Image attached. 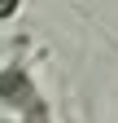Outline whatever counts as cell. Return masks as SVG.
<instances>
[{
	"label": "cell",
	"mask_w": 118,
	"mask_h": 123,
	"mask_svg": "<svg viewBox=\"0 0 118 123\" xmlns=\"http://www.w3.org/2000/svg\"><path fill=\"white\" fill-rule=\"evenodd\" d=\"M35 92H39L35 75H31V66H26L22 57H13L9 66H0V105H5V110H22Z\"/></svg>",
	"instance_id": "obj_1"
},
{
	"label": "cell",
	"mask_w": 118,
	"mask_h": 123,
	"mask_svg": "<svg viewBox=\"0 0 118 123\" xmlns=\"http://www.w3.org/2000/svg\"><path fill=\"white\" fill-rule=\"evenodd\" d=\"M18 119H22V123H53V110H48V101L35 92V97H31V101L18 110Z\"/></svg>",
	"instance_id": "obj_2"
},
{
	"label": "cell",
	"mask_w": 118,
	"mask_h": 123,
	"mask_svg": "<svg viewBox=\"0 0 118 123\" xmlns=\"http://www.w3.org/2000/svg\"><path fill=\"white\" fill-rule=\"evenodd\" d=\"M18 9H22V0H0V22L18 18Z\"/></svg>",
	"instance_id": "obj_3"
}]
</instances>
